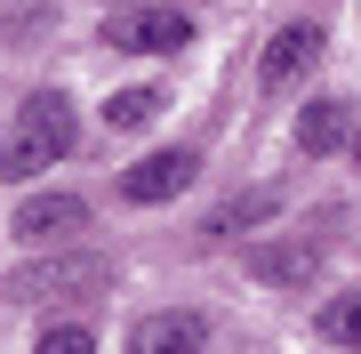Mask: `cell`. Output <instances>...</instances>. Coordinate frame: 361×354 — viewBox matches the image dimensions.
<instances>
[{
	"label": "cell",
	"mask_w": 361,
	"mask_h": 354,
	"mask_svg": "<svg viewBox=\"0 0 361 354\" xmlns=\"http://www.w3.org/2000/svg\"><path fill=\"white\" fill-rule=\"evenodd\" d=\"M129 354H225V346H217V330H209V314L169 306V314H145L129 330Z\"/></svg>",
	"instance_id": "4"
},
{
	"label": "cell",
	"mask_w": 361,
	"mask_h": 354,
	"mask_svg": "<svg viewBox=\"0 0 361 354\" xmlns=\"http://www.w3.org/2000/svg\"><path fill=\"white\" fill-rule=\"evenodd\" d=\"M322 338L329 346H361V290H345V298L322 306Z\"/></svg>",
	"instance_id": "9"
},
{
	"label": "cell",
	"mask_w": 361,
	"mask_h": 354,
	"mask_svg": "<svg viewBox=\"0 0 361 354\" xmlns=\"http://www.w3.org/2000/svg\"><path fill=\"white\" fill-rule=\"evenodd\" d=\"M353 161H361V129H353Z\"/></svg>",
	"instance_id": "13"
},
{
	"label": "cell",
	"mask_w": 361,
	"mask_h": 354,
	"mask_svg": "<svg viewBox=\"0 0 361 354\" xmlns=\"http://www.w3.org/2000/svg\"><path fill=\"white\" fill-rule=\"evenodd\" d=\"M73 137H80L73 105L56 89H32L25 105H16V121L0 129V177H32V170H49V161H65Z\"/></svg>",
	"instance_id": "1"
},
{
	"label": "cell",
	"mask_w": 361,
	"mask_h": 354,
	"mask_svg": "<svg viewBox=\"0 0 361 354\" xmlns=\"http://www.w3.org/2000/svg\"><path fill=\"white\" fill-rule=\"evenodd\" d=\"M281 210V194H249V201H225L217 218H209V234H241V225H257V218H273Z\"/></svg>",
	"instance_id": "10"
},
{
	"label": "cell",
	"mask_w": 361,
	"mask_h": 354,
	"mask_svg": "<svg viewBox=\"0 0 361 354\" xmlns=\"http://www.w3.org/2000/svg\"><path fill=\"white\" fill-rule=\"evenodd\" d=\"M153 113H161V89H121L113 105H104V121H113V129H145Z\"/></svg>",
	"instance_id": "11"
},
{
	"label": "cell",
	"mask_w": 361,
	"mask_h": 354,
	"mask_svg": "<svg viewBox=\"0 0 361 354\" xmlns=\"http://www.w3.org/2000/svg\"><path fill=\"white\" fill-rule=\"evenodd\" d=\"M193 177H201L193 145H161V153H145L137 170H121V194H129V201H177Z\"/></svg>",
	"instance_id": "5"
},
{
	"label": "cell",
	"mask_w": 361,
	"mask_h": 354,
	"mask_svg": "<svg viewBox=\"0 0 361 354\" xmlns=\"http://www.w3.org/2000/svg\"><path fill=\"white\" fill-rule=\"evenodd\" d=\"M113 266L104 258H49V266H25L8 282V298H65V290H104Z\"/></svg>",
	"instance_id": "7"
},
{
	"label": "cell",
	"mask_w": 361,
	"mask_h": 354,
	"mask_svg": "<svg viewBox=\"0 0 361 354\" xmlns=\"http://www.w3.org/2000/svg\"><path fill=\"white\" fill-rule=\"evenodd\" d=\"M345 145V97H313L297 113V153H337Z\"/></svg>",
	"instance_id": "8"
},
{
	"label": "cell",
	"mask_w": 361,
	"mask_h": 354,
	"mask_svg": "<svg viewBox=\"0 0 361 354\" xmlns=\"http://www.w3.org/2000/svg\"><path fill=\"white\" fill-rule=\"evenodd\" d=\"M32 354H97V338H89L80 322H49V330H40V346H32Z\"/></svg>",
	"instance_id": "12"
},
{
	"label": "cell",
	"mask_w": 361,
	"mask_h": 354,
	"mask_svg": "<svg viewBox=\"0 0 361 354\" xmlns=\"http://www.w3.org/2000/svg\"><path fill=\"white\" fill-rule=\"evenodd\" d=\"M104 40L129 57H177L193 40V16L185 8H121V16H104Z\"/></svg>",
	"instance_id": "2"
},
{
	"label": "cell",
	"mask_w": 361,
	"mask_h": 354,
	"mask_svg": "<svg viewBox=\"0 0 361 354\" xmlns=\"http://www.w3.org/2000/svg\"><path fill=\"white\" fill-rule=\"evenodd\" d=\"M313 65H322V25H313V16H297V25H281V33L265 40V57H257V89H265V97H289Z\"/></svg>",
	"instance_id": "3"
},
{
	"label": "cell",
	"mask_w": 361,
	"mask_h": 354,
	"mask_svg": "<svg viewBox=\"0 0 361 354\" xmlns=\"http://www.w3.org/2000/svg\"><path fill=\"white\" fill-rule=\"evenodd\" d=\"M80 225H89V201L80 194H32V201H16V242H73Z\"/></svg>",
	"instance_id": "6"
}]
</instances>
